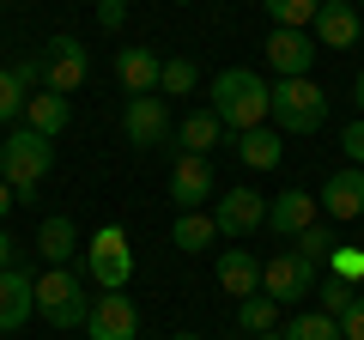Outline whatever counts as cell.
I'll list each match as a JSON object with an SVG mask.
<instances>
[{
    "label": "cell",
    "mask_w": 364,
    "mask_h": 340,
    "mask_svg": "<svg viewBox=\"0 0 364 340\" xmlns=\"http://www.w3.org/2000/svg\"><path fill=\"white\" fill-rule=\"evenodd\" d=\"M316 292H322V310H328V316H334V322H340V316L352 310V298H358L364 286H352V280H334V274H328V286H322V280H316Z\"/></svg>",
    "instance_id": "28"
},
{
    "label": "cell",
    "mask_w": 364,
    "mask_h": 340,
    "mask_svg": "<svg viewBox=\"0 0 364 340\" xmlns=\"http://www.w3.org/2000/svg\"><path fill=\"white\" fill-rule=\"evenodd\" d=\"M18 207V195H13V188H6V183H0V219H6V213H13Z\"/></svg>",
    "instance_id": "37"
},
{
    "label": "cell",
    "mask_w": 364,
    "mask_h": 340,
    "mask_svg": "<svg viewBox=\"0 0 364 340\" xmlns=\"http://www.w3.org/2000/svg\"><path fill=\"white\" fill-rule=\"evenodd\" d=\"M279 334H286V340H340V322L328 310H310V316H291Z\"/></svg>",
    "instance_id": "26"
},
{
    "label": "cell",
    "mask_w": 364,
    "mask_h": 340,
    "mask_svg": "<svg viewBox=\"0 0 364 340\" xmlns=\"http://www.w3.org/2000/svg\"><path fill=\"white\" fill-rule=\"evenodd\" d=\"M213 237H219V225H213V213H176V231H170V243L182 249V255H200V249H213Z\"/></svg>",
    "instance_id": "22"
},
{
    "label": "cell",
    "mask_w": 364,
    "mask_h": 340,
    "mask_svg": "<svg viewBox=\"0 0 364 340\" xmlns=\"http://www.w3.org/2000/svg\"><path fill=\"white\" fill-rule=\"evenodd\" d=\"M358 31H364V18H358V6H352V0H322V13H316L310 37L322 43V49H352V43H358Z\"/></svg>",
    "instance_id": "13"
},
{
    "label": "cell",
    "mask_w": 364,
    "mask_h": 340,
    "mask_svg": "<svg viewBox=\"0 0 364 340\" xmlns=\"http://www.w3.org/2000/svg\"><path fill=\"white\" fill-rule=\"evenodd\" d=\"M316 280H322V267H310L298 249H279L273 262H261V298L298 304V298H310V292H316Z\"/></svg>",
    "instance_id": "6"
},
{
    "label": "cell",
    "mask_w": 364,
    "mask_h": 340,
    "mask_svg": "<svg viewBox=\"0 0 364 340\" xmlns=\"http://www.w3.org/2000/svg\"><path fill=\"white\" fill-rule=\"evenodd\" d=\"M67 122H73V104H67L61 92H31L25 97V128L31 134L55 140V134H67Z\"/></svg>",
    "instance_id": "18"
},
{
    "label": "cell",
    "mask_w": 364,
    "mask_h": 340,
    "mask_svg": "<svg viewBox=\"0 0 364 340\" xmlns=\"http://www.w3.org/2000/svg\"><path fill=\"white\" fill-rule=\"evenodd\" d=\"M13 79L25 85V92H43V61H18V67H13Z\"/></svg>",
    "instance_id": "35"
},
{
    "label": "cell",
    "mask_w": 364,
    "mask_h": 340,
    "mask_svg": "<svg viewBox=\"0 0 364 340\" xmlns=\"http://www.w3.org/2000/svg\"><path fill=\"white\" fill-rule=\"evenodd\" d=\"M176 340H200V334H176Z\"/></svg>",
    "instance_id": "40"
},
{
    "label": "cell",
    "mask_w": 364,
    "mask_h": 340,
    "mask_svg": "<svg viewBox=\"0 0 364 340\" xmlns=\"http://www.w3.org/2000/svg\"><path fill=\"white\" fill-rule=\"evenodd\" d=\"M31 310H37V280L18 274V267H6V274H0V334L25 328Z\"/></svg>",
    "instance_id": "15"
},
{
    "label": "cell",
    "mask_w": 364,
    "mask_h": 340,
    "mask_svg": "<svg viewBox=\"0 0 364 340\" xmlns=\"http://www.w3.org/2000/svg\"><path fill=\"white\" fill-rule=\"evenodd\" d=\"M213 225H219V237H255L261 225H267V195H261V188H231V195H219Z\"/></svg>",
    "instance_id": "9"
},
{
    "label": "cell",
    "mask_w": 364,
    "mask_h": 340,
    "mask_svg": "<svg viewBox=\"0 0 364 340\" xmlns=\"http://www.w3.org/2000/svg\"><path fill=\"white\" fill-rule=\"evenodd\" d=\"M213 116L225 122L231 134H249V128H267V110H273V85L249 67H225L213 79Z\"/></svg>",
    "instance_id": "1"
},
{
    "label": "cell",
    "mask_w": 364,
    "mask_h": 340,
    "mask_svg": "<svg viewBox=\"0 0 364 340\" xmlns=\"http://www.w3.org/2000/svg\"><path fill=\"white\" fill-rule=\"evenodd\" d=\"M358 249H364V243H358Z\"/></svg>",
    "instance_id": "43"
},
{
    "label": "cell",
    "mask_w": 364,
    "mask_h": 340,
    "mask_svg": "<svg viewBox=\"0 0 364 340\" xmlns=\"http://www.w3.org/2000/svg\"><path fill=\"white\" fill-rule=\"evenodd\" d=\"M255 340H286V334H279V328H273V334H255Z\"/></svg>",
    "instance_id": "39"
},
{
    "label": "cell",
    "mask_w": 364,
    "mask_h": 340,
    "mask_svg": "<svg viewBox=\"0 0 364 340\" xmlns=\"http://www.w3.org/2000/svg\"><path fill=\"white\" fill-rule=\"evenodd\" d=\"M37 316L49 328H85V316H91L85 280H79L73 267H49V274H37Z\"/></svg>",
    "instance_id": "4"
},
{
    "label": "cell",
    "mask_w": 364,
    "mask_h": 340,
    "mask_svg": "<svg viewBox=\"0 0 364 340\" xmlns=\"http://www.w3.org/2000/svg\"><path fill=\"white\" fill-rule=\"evenodd\" d=\"M237 152H243L249 170H273L279 164V134L273 128H249V134H237Z\"/></svg>",
    "instance_id": "23"
},
{
    "label": "cell",
    "mask_w": 364,
    "mask_h": 340,
    "mask_svg": "<svg viewBox=\"0 0 364 340\" xmlns=\"http://www.w3.org/2000/svg\"><path fill=\"white\" fill-rule=\"evenodd\" d=\"M237 328H243V334H273V328H279V304L273 298H243L237 304Z\"/></svg>",
    "instance_id": "25"
},
{
    "label": "cell",
    "mask_w": 364,
    "mask_h": 340,
    "mask_svg": "<svg viewBox=\"0 0 364 340\" xmlns=\"http://www.w3.org/2000/svg\"><path fill=\"white\" fill-rule=\"evenodd\" d=\"M85 274H91V286H97V292H122V286L134 280V243H128L122 225L91 231V243H85Z\"/></svg>",
    "instance_id": "5"
},
{
    "label": "cell",
    "mask_w": 364,
    "mask_h": 340,
    "mask_svg": "<svg viewBox=\"0 0 364 340\" xmlns=\"http://www.w3.org/2000/svg\"><path fill=\"white\" fill-rule=\"evenodd\" d=\"M261 6H267V18L279 31H310L316 13H322V0H261Z\"/></svg>",
    "instance_id": "24"
},
{
    "label": "cell",
    "mask_w": 364,
    "mask_h": 340,
    "mask_svg": "<svg viewBox=\"0 0 364 340\" xmlns=\"http://www.w3.org/2000/svg\"><path fill=\"white\" fill-rule=\"evenodd\" d=\"M176 6H188V0H176Z\"/></svg>",
    "instance_id": "42"
},
{
    "label": "cell",
    "mask_w": 364,
    "mask_h": 340,
    "mask_svg": "<svg viewBox=\"0 0 364 340\" xmlns=\"http://www.w3.org/2000/svg\"><path fill=\"white\" fill-rule=\"evenodd\" d=\"M195 92V61H164L158 73V97H188Z\"/></svg>",
    "instance_id": "29"
},
{
    "label": "cell",
    "mask_w": 364,
    "mask_h": 340,
    "mask_svg": "<svg viewBox=\"0 0 364 340\" xmlns=\"http://www.w3.org/2000/svg\"><path fill=\"white\" fill-rule=\"evenodd\" d=\"M219 286L231 292V298H255L261 292V262L249 249H225L219 255Z\"/></svg>",
    "instance_id": "19"
},
{
    "label": "cell",
    "mask_w": 364,
    "mask_h": 340,
    "mask_svg": "<svg viewBox=\"0 0 364 340\" xmlns=\"http://www.w3.org/2000/svg\"><path fill=\"white\" fill-rule=\"evenodd\" d=\"M73 249H79V225L67 219V213H49V219L37 225V255H43V262H55V267H67Z\"/></svg>",
    "instance_id": "20"
},
{
    "label": "cell",
    "mask_w": 364,
    "mask_h": 340,
    "mask_svg": "<svg viewBox=\"0 0 364 340\" xmlns=\"http://www.w3.org/2000/svg\"><path fill=\"white\" fill-rule=\"evenodd\" d=\"M316 225V195L310 188H279V195L267 201V231L273 237H298Z\"/></svg>",
    "instance_id": "14"
},
{
    "label": "cell",
    "mask_w": 364,
    "mask_h": 340,
    "mask_svg": "<svg viewBox=\"0 0 364 340\" xmlns=\"http://www.w3.org/2000/svg\"><path fill=\"white\" fill-rule=\"evenodd\" d=\"M213 188H219V183H213V164H207V158H195V152H182L176 170H170V195H176V207H182V213L207 207Z\"/></svg>",
    "instance_id": "12"
},
{
    "label": "cell",
    "mask_w": 364,
    "mask_h": 340,
    "mask_svg": "<svg viewBox=\"0 0 364 340\" xmlns=\"http://www.w3.org/2000/svg\"><path fill=\"white\" fill-rule=\"evenodd\" d=\"M291 243H298V255H304L310 267H328V255H334V243H340V237L328 231V225H310V231H298Z\"/></svg>",
    "instance_id": "27"
},
{
    "label": "cell",
    "mask_w": 364,
    "mask_h": 340,
    "mask_svg": "<svg viewBox=\"0 0 364 340\" xmlns=\"http://www.w3.org/2000/svg\"><path fill=\"white\" fill-rule=\"evenodd\" d=\"M122 18H128L122 0H97V25H104V31H122Z\"/></svg>",
    "instance_id": "34"
},
{
    "label": "cell",
    "mask_w": 364,
    "mask_h": 340,
    "mask_svg": "<svg viewBox=\"0 0 364 340\" xmlns=\"http://www.w3.org/2000/svg\"><path fill=\"white\" fill-rule=\"evenodd\" d=\"M340 340H364V292L352 298V310L340 316Z\"/></svg>",
    "instance_id": "33"
},
{
    "label": "cell",
    "mask_w": 364,
    "mask_h": 340,
    "mask_svg": "<svg viewBox=\"0 0 364 340\" xmlns=\"http://www.w3.org/2000/svg\"><path fill=\"white\" fill-rule=\"evenodd\" d=\"M85 334L91 340H134L140 334V310H134L128 292H97V304H91L85 316Z\"/></svg>",
    "instance_id": "10"
},
{
    "label": "cell",
    "mask_w": 364,
    "mask_h": 340,
    "mask_svg": "<svg viewBox=\"0 0 364 340\" xmlns=\"http://www.w3.org/2000/svg\"><path fill=\"white\" fill-rule=\"evenodd\" d=\"M122 134H128L140 152H152V146H170V134H176V122H170V104H164L158 92L128 97V110H122Z\"/></svg>",
    "instance_id": "8"
},
{
    "label": "cell",
    "mask_w": 364,
    "mask_h": 340,
    "mask_svg": "<svg viewBox=\"0 0 364 340\" xmlns=\"http://www.w3.org/2000/svg\"><path fill=\"white\" fill-rule=\"evenodd\" d=\"M267 67L279 79H310V67H316V37L310 31H279L273 25V37H267Z\"/></svg>",
    "instance_id": "11"
},
{
    "label": "cell",
    "mask_w": 364,
    "mask_h": 340,
    "mask_svg": "<svg viewBox=\"0 0 364 340\" xmlns=\"http://www.w3.org/2000/svg\"><path fill=\"white\" fill-rule=\"evenodd\" d=\"M25 85L13 79V67H0V122H13V116H25Z\"/></svg>",
    "instance_id": "31"
},
{
    "label": "cell",
    "mask_w": 364,
    "mask_h": 340,
    "mask_svg": "<svg viewBox=\"0 0 364 340\" xmlns=\"http://www.w3.org/2000/svg\"><path fill=\"white\" fill-rule=\"evenodd\" d=\"M358 18H364V0H358Z\"/></svg>",
    "instance_id": "41"
},
{
    "label": "cell",
    "mask_w": 364,
    "mask_h": 340,
    "mask_svg": "<svg viewBox=\"0 0 364 340\" xmlns=\"http://www.w3.org/2000/svg\"><path fill=\"white\" fill-rule=\"evenodd\" d=\"M322 207H328V219H364V170H358V164L328 176Z\"/></svg>",
    "instance_id": "17"
},
{
    "label": "cell",
    "mask_w": 364,
    "mask_h": 340,
    "mask_svg": "<svg viewBox=\"0 0 364 340\" xmlns=\"http://www.w3.org/2000/svg\"><path fill=\"white\" fill-rule=\"evenodd\" d=\"M170 140H182V152H195V158H207L213 146L225 140V122L213 116V110H195V116H182V128L170 134Z\"/></svg>",
    "instance_id": "21"
},
{
    "label": "cell",
    "mask_w": 364,
    "mask_h": 340,
    "mask_svg": "<svg viewBox=\"0 0 364 340\" xmlns=\"http://www.w3.org/2000/svg\"><path fill=\"white\" fill-rule=\"evenodd\" d=\"M340 152H346L352 164L364 170V116H358V122H346V128H340Z\"/></svg>",
    "instance_id": "32"
},
{
    "label": "cell",
    "mask_w": 364,
    "mask_h": 340,
    "mask_svg": "<svg viewBox=\"0 0 364 340\" xmlns=\"http://www.w3.org/2000/svg\"><path fill=\"white\" fill-rule=\"evenodd\" d=\"M267 122H279V134H316L328 122V92L316 79H273Z\"/></svg>",
    "instance_id": "3"
},
{
    "label": "cell",
    "mask_w": 364,
    "mask_h": 340,
    "mask_svg": "<svg viewBox=\"0 0 364 340\" xmlns=\"http://www.w3.org/2000/svg\"><path fill=\"white\" fill-rule=\"evenodd\" d=\"M328 274L358 286V280H364V249H358V243H334V255H328Z\"/></svg>",
    "instance_id": "30"
},
{
    "label": "cell",
    "mask_w": 364,
    "mask_h": 340,
    "mask_svg": "<svg viewBox=\"0 0 364 340\" xmlns=\"http://www.w3.org/2000/svg\"><path fill=\"white\" fill-rule=\"evenodd\" d=\"M158 73H164V61H158L152 49H140V43L116 49V79L128 85V97H146V92H158Z\"/></svg>",
    "instance_id": "16"
},
{
    "label": "cell",
    "mask_w": 364,
    "mask_h": 340,
    "mask_svg": "<svg viewBox=\"0 0 364 340\" xmlns=\"http://www.w3.org/2000/svg\"><path fill=\"white\" fill-rule=\"evenodd\" d=\"M91 79V61H85V43L79 37H49V49H43V92H61V97H73L79 85Z\"/></svg>",
    "instance_id": "7"
},
{
    "label": "cell",
    "mask_w": 364,
    "mask_h": 340,
    "mask_svg": "<svg viewBox=\"0 0 364 340\" xmlns=\"http://www.w3.org/2000/svg\"><path fill=\"white\" fill-rule=\"evenodd\" d=\"M6 267H13V237L0 231V274H6Z\"/></svg>",
    "instance_id": "36"
},
{
    "label": "cell",
    "mask_w": 364,
    "mask_h": 340,
    "mask_svg": "<svg viewBox=\"0 0 364 340\" xmlns=\"http://www.w3.org/2000/svg\"><path fill=\"white\" fill-rule=\"evenodd\" d=\"M352 104H358V116H364V67H358V79H352Z\"/></svg>",
    "instance_id": "38"
},
{
    "label": "cell",
    "mask_w": 364,
    "mask_h": 340,
    "mask_svg": "<svg viewBox=\"0 0 364 340\" xmlns=\"http://www.w3.org/2000/svg\"><path fill=\"white\" fill-rule=\"evenodd\" d=\"M55 170V146L43 140V134H31V128H13L6 140H0V183L13 188L18 201H31L37 195V183Z\"/></svg>",
    "instance_id": "2"
}]
</instances>
